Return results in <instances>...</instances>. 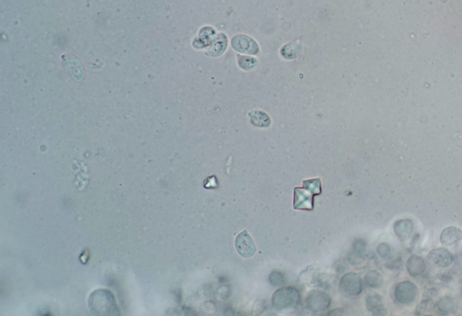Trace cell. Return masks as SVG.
Instances as JSON below:
<instances>
[{
  "label": "cell",
  "instance_id": "30bf717a",
  "mask_svg": "<svg viewBox=\"0 0 462 316\" xmlns=\"http://www.w3.org/2000/svg\"><path fill=\"white\" fill-rule=\"evenodd\" d=\"M395 233L399 239L406 240L413 231V222L409 219H403L395 222L394 225Z\"/></svg>",
  "mask_w": 462,
  "mask_h": 316
},
{
  "label": "cell",
  "instance_id": "8fae6325",
  "mask_svg": "<svg viewBox=\"0 0 462 316\" xmlns=\"http://www.w3.org/2000/svg\"><path fill=\"white\" fill-rule=\"evenodd\" d=\"M425 260L419 256H410L406 263V268L412 276L421 275L425 272Z\"/></svg>",
  "mask_w": 462,
  "mask_h": 316
},
{
  "label": "cell",
  "instance_id": "6da1fadb",
  "mask_svg": "<svg viewBox=\"0 0 462 316\" xmlns=\"http://www.w3.org/2000/svg\"><path fill=\"white\" fill-rule=\"evenodd\" d=\"M418 295L417 286L410 281H403L396 285L395 289V300L403 305L412 304Z\"/></svg>",
  "mask_w": 462,
  "mask_h": 316
},
{
  "label": "cell",
  "instance_id": "ac0fdd59",
  "mask_svg": "<svg viewBox=\"0 0 462 316\" xmlns=\"http://www.w3.org/2000/svg\"><path fill=\"white\" fill-rule=\"evenodd\" d=\"M216 46H212V52L209 53L211 56H218L220 55L226 49L227 45V37L223 34H218L216 39Z\"/></svg>",
  "mask_w": 462,
  "mask_h": 316
},
{
  "label": "cell",
  "instance_id": "8992f818",
  "mask_svg": "<svg viewBox=\"0 0 462 316\" xmlns=\"http://www.w3.org/2000/svg\"><path fill=\"white\" fill-rule=\"evenodd\" d=\"M340 288L348 295H357L362 291L361 279L355 273H349L340 280Z\"/></svg>",
  "mask_w": 462,
  "mask_h": 316
},
{
  "label": "cell",
  "instance_id": "9a60e30c",
  "mask_svg": "<svg viewBox=\"0 0 462 316\" xmlns=\"http://www.w3.org/2000/svg\"><path fill=\"white\" fill-rule=\"evenodd\" d=\"M237 63L245 71H253L259 67V62L254 57L237 55Z\"/></svg>",
  "mask_w": 462,
  "mask_h": 316
},
{
  "label": "cell",
  "instance_id": "7402d4cb",
  "mask_svg": "<svg viewBox=\"0 0 462 316\" xmlns=\"http://www.w3.org/2000/svg\"><path fill=\"white\" fill-rule=\"evenodd\" d=\"M437 294H438V291L434 289V288L429 289L427 292H425V295H427V298H435Z\"/></svg>",
  "mask_w": 462,
  "mask_h": 316
},
{
  "label": "cell",
  "instance_id": "ba28073f",
  "mask_svg": "<svg viewBox=\"0 0 462 316\" xmlns=\"http://www.w3.org/2000/svg\"><path fill=\"white\" fill-rule=\"evenodd\" d=\"M428 259L438 267H448L453 262V256L446 248H435L430 251Z\"/></svg>",
  "mask_w": 462,
  "mask_h": 316
},
{
  "label": "cell",
  "instance_id": "7c38bea8",
  "mask_svg": "<svg viewBox=\"0 0 462 316\" xmlns=\"http://www.w3.org/2000/svg\"><path fill=\"white\" fill-rule=\"evenodd\" d=\"M248 117L253 126L257 128H268L271 125V118L267 113L261 110H253L248 113Z\"/></svg>",
  "mask_w": 462,
  "mask_h": 316
},
{
  "label": "cell",
  "instance_id": "ffe728a7",
  "mask_svg": "<svg viewBox=\"0 0 462 316\" xmlns=\"http://www.w3.org/2000/svg\"><path fill=\"white\" fill-rule=\"evenodd\" d=\"M304 187L309 192H312L313 195H319L322 193V187H320V180L319 178L312 179V180L304 181Z\"/></svg>",
  "mask_w": 462,
  "mask_h": 316
},
{
  "label": "cell",
  "instance_id": "3957f363",
  "mask_svg": "<svg viewBox=\"0 0 462 316\" xmlns=\"http://www.w3.org/2000/svg\"><path fill=\"white\" fill-rule=\"evenodd\" d=\"M237 251L241 256L249 259L256 254V244L247 230H243L237 235L235 241Z\"/></svg>",
  "mask_w": 462,
  "mask_h": 316
},
{
  "label": "cell",
  "instance_id": "5bb4252c",
  "mask_svg": "<svg viewBox=\"0 0 462 316\" xmlns=\"http://www.w3.org/2000/svg\"><path fill=\"white\" fill-rule=\"evenodd\" d=\"M308 303L310 307L312 309L315 305L316 303H318L315 309V312H317V311H320V310H323V309L327 308L328 305L330 304V299L327 298V295L325 293H323L322 297L319 298V300H318V292H312L309 295Z\"/></svg>",
  "mask_w": 462,
  "mask_h": 316
},
{
  "label": "cell",
  "instance_id": "e0dca14e",
  "mask_svg": "<svg viewBox=\"0 0 462 316\" xmlns=\"http://www.w3.org/2000/svg\"><path fill=\"white\" fill-rule=\"evenodd\" d=\"M437 308L441 313L449 314L455 311V303L450 297H444L437 303Z\"/></svg>",
  "mask_w": 462,
  "mask_h": 316
},
{
  "label": "cell",
  "instance_id": "277c9868",
  "mask_svg": "<svg viewBox=\"0 0 462 316\" xmlns=\"http://www.w3.org/2000/svg\"><path fill=\"white\" fill-rule=\"evenodd\" d=\"M299 293L293 288H283L274 293L273 305L275 308L283 309L292 306L298 301Z\"/></svg>",
  "mask_w": 462,
  "mask_h": 316
},
{
  "label": "cell",
  "instance_id": "5b68a950",
  "mask_svg": "<svg viewBox=\"0 0 462 316\" xmlns=\"http://www.w3.org/2000/svg\"><path fill=\"white\" fill-rule=\"evenodd\" d=\"M64 65L68 74L75 82H82L85 77V72L83 64L78 60L77 57L72 54H64L62 56Z\"/></svg>",
  "mask_w": 462,
  "mask_h": 316
},
{
  "label": "cell",
  "instance_id": "9c48e42d",
  "mask_svg": "<svg viewBox=\"0 0 462 316\" xmlns=\"http://www.w3.org/2000/svg\"><path fill=\"white\" fill-rule=\"evenodd\" d=\"M440 243L446 247H452L458 245L462 241V230L455 226L444 229L440 234Z\"/></svg>",
  "mask_w": 462,
  "mask_h": 316
},
{
  "label": "cell",
  "instance_id": "4fadbf2b",
  "mask_svg": "<svg viewBox=\"0 0 462 316\" xmlns=\"http://www.w3.org/2000/svg\"><path fill=\"white\" fill-rule=\"evenodd\" d=\"M302 53V45L298 42L289 43L284 45L281 49V54L284 58L288 60H293L299 56Z\"/></svg>",
  "mask_w": 462,
  "mask_h": 316
},
{
  "label": "cell",
  "instance_id": "52a82bcc",
  "mask_svg": "<svg viewBox=\"0 0 462 316\" xmlns=\"http://www.w3.org/2000/svg\"><path fill=\"white\" fill-rule=\"evenodd\" d=\"M293 208L295 210L312 211L313 209V194L306 189L296 187L294 189Z\"/></svg>",
  "mask_w": 462,
  "mask_h": 316
},
{
  "label": "cell",
  "instance_id": "d6986e66",
  "mask_svg": "<svg viewBox=\"0 0 462 316\" xmlns=\"http://www.w3.org/2000/svg\"><path fill=\"white\" fill-rule=\"evenodd\" d=\"M366 283L370 287H378L383 283V278L377 271H370L365 278Z\"/></svg>",
  "mask_w": 462,
  "mask_h": 316
},
{
  "label": "cell",
  "instance_id": "2e32d148",
  "mask_svg": "<svg viewBox=\"0 0 462 316\" xmlns=\"http://www.w3.org/2000/svg\"><path fill=\"white\" fill-rule=\"evenodd\" d=\"M383 301L379 294H370L367 298V307L370 312H378L383 309Z\"/></svg>",
  "mask_w": 462,
  "mask_h": 316
},
{
  "label": "cell",
  "instance_id": "7a4b0ae2",
  "mask_svg": "<svg viewBox=\"0 0 462 316\" xmlns=\"http://www.w3.org/2000/svg\"><path fill=\"white\" fill-rule=\"evenodd\" d=\"M231 45L235 51L246 54H256L259 52V47L253 38L245 34H237L231 40Z\"/></svg>",
  "mask_w": 462,
  "mask_h": 316
},
{
  "label": "cell",
  "instance_id": "44dd1931",
  "mask_svg": "<svg viewBox=\"0 0 462 316\" xmlns=\"http://www.w3.org/2000/svg\"><path fill=\"white\" fill-rule=\"evenodd\" d=\"M376 251L382 259L388 260L391 256L390 247L387 243H381L376 248Z\"/></svg>",
  "mask_w": 462,
  "mask_h": 316
}]
</instances>
